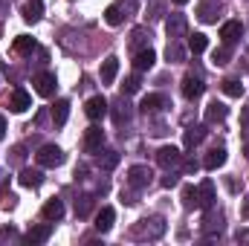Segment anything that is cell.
<instances>
[{"label":"cell","instance_id":"6da1fadb","mask_svg":"<svg viewBox=\"0 0 249 246\" xmlns=\"http://www.w3.org/2000/svg\"><path fill=\"white\" fill-rule=\"evenodd\" d=\"M162 232H165L162 217H145V220H139V223L130 229V238H133V241H157Z\"/></svg>","mask_w":249,"mask_h":246},{"label":"cell","instance_id":"7a4b0ae2","mask_svg":"<svg viewBox=\"0 0 249 246\" xmlns=\"http://www.w3.org/2000/svg\"><path fill=\"white\" fill-rule=\"evenodd\" d=\"M35 159H38V165L41 168H58L64 162V151L58 145H44L38 154H35Z\"/></svg>","mask_w":249,"mask_h":246},{"label":"cell","instance_id":"3957f363","mask_svg":"<svg viewBox=\"0 0 249 246\" xmlns=\"http://www.w3.org/2000/svg\"><path fill=\"white\" fill-rule=\"evenodd\" d=\"M157 162L162 165V168H177L180 162H183V151L180 148H174V145H162L160 151H157Z\"/></svg>","mask_w":249,"mask_h":246},{"label":"cell","instance_id":"277c9868","mask_svg":"<svg viewBox=\"0 0 249 246\" xmlns=\"http://www.w3.org/2000/svg\"><path fill=\"white\" fill-rule=\"evenodd\" d=\"M151 177H154V171L148 165H130L127 168V185H133V188H148Z\"/></svg>","mask_w":249,"mask_h":246},{"label":"cell","instance_id":"5b68a950","mask_svg":"<svg viewBox=\"0 0 249 246\" xmlns=\"http://www.w3.org/2000/svg\"><path fill=\"white\" fill-rule=\"evenodd\" d=\"M102 142H105V130L102 127H87L84 130V151L87 154H96V151H102Z\"/></svg>","mask_w":249,"mask_h":246},{"label":"cell","instance_id":"8992f818","mask_svg":"<svg viewBox=\"0 0 249 246\" xmlns=\"http://www.w3.org/2000/svg\"><path fill=\"white\" fill-rule=\"evenodd\" d=\"M9 107H12L15 113H23V110H29V107H32V99H29V93H26L23 87H15V90H12V96H9Z\"/></svg>","mask_w":249,"mask_h":246},{"label":"cell","instance_id":"52a82bcc","mask_svg":"<svg viewBox=\"0 0 249 246\" xmlns=\"http://www.w3.org/2000/svg\"><path fill=\"white\" fill-rule=\"evenodd\" d=\"M84 113H87V119L99 122L102 116H107V102H105L102 96H93V99H87V105H84Z\"/></svg>","mask_w":249,"mask_h":246},{"label":"cell","instance_id":"ba28073f","mask_svg":"<svg viewBox=\"0 0 249 246\" xmlns=\"http://www.w3.org/2000/svg\"><path fill=\"white\" fill-rule=\"evenodd\" d=\"M35 93H38V96H44V99L55 96V75H50V72L35 75Z\"/></svg>","mask_w":249,"mask_h":246},{"label":"cell","instance_id":"9c48e42d","mask_svg":"<svg viewBox=\"0 0 249 246\" xmlns=\"http://www.w3.org/2000/svg\"><path fill=\"white\" fill-rule=\"evenodd\" d=\"M162 107H168V99L165 96H160V93H151V96H145L142 99V105H139V110L148 116V113H160Z\"/></svg>","mask_w":249,"mask_h":246},{"label":"cell","instance_id":"30bf717a","mask_svg":"<svg viewBox=\"0 0 249 246\" xmlns=\"http://www.w3.org/2000/svg\"><path fill=\"white\" fill-rule=\"evenodd\" d=\"M226 165V148H212L209 154H206V159H203V168L206 171H217V168H223Z\"/></svg>","mask_w":249,"mask_h":246},{"label":"cell","instance_id":"8fae6325","mask_svg":"<svg viewBox=\"0 0 249 246\" xmlns=\"http://www.w3.org/2000/svg\"><path fill=\"white\" fill-rule=\"evenodd\" d=\"M203 90H206V87H203V81H200L197 75H186V78H183V96H186L188 102L200 99V96H203Z\"/></svg>","mask_w":249,"mask_h":246},{"label":"cell","instance_id":"7c38bea8","mask_svg":"<svg viewBox=\"0 0 249 246\" xmlns=\"http://www.w3.org/2000/svg\"><path fill=\"white\" fill-rule=\"evenodd\" d=\"M241 35H244V26H241V20H226V23L220 26V38H223V44H235Z\"/></svg>","mask_w":249,"mask_h":246},{"label":"cell","instance_id":"4fadbf2b","mask_svg":"<svg viewBox=\"0 0 249 246\" xmlns=\"http://www.w3.org/2000/svg\"><path fill=\"white\" fill-rule=\"evenodd\" d=\"M217 12H220V3H217V0H203L200 9H197V18H200L203 23H214V20H217Z\"/></svg>","mask_w":249,"mask_h":246},{"label":"cell","instance_id":"5bb4252c","mask_svg":"<svg viewBox=\"0 0 249 246\" xmlns=\"http://www.w3.org/2000/svg\"><path fill=\"white\" fill-rule=\"evenodd\" d=\"M165 29H168V35H171V41L183 38V35H186V29H188L186 15H171V18H168V23H165Z\"/></svg>","mask_w":249,"mask_h":246},{"label":"cell","instance_id":"9a60e30c","mask_svg":"<svg viewBox=\"0 0 249 246\" xmlns=\"http://www.w3.org/2000/svg\"><path fill=\"white\" fill-rule=\"evenodd\" d=\"M113 217H116V214H113V209H110V206H105V209L96 214V229H99L102 235H105V232H110V229H113Z\"/></svg>","mask_w":249,"mask_h":246},{"label":"cell","instance_id":"2e32d148","mask_svg":"<svg viewBox=\"0 0 249 246\" xmlns=\"http://www.w3.org/2000/svg\"><path fill=\"white\" fill-rule=\"evenodd\" d=\"M206 124H191V127H186V148H194V145H200L203 139H206Z\"/></svg>","mask_w":249,"mask_h":246},{"label":"cell","instance_id":"e0dca14e","mask_svg":"<svg viewBox=\"0 0 249 246\" xmlns=\"http://www.w3.org/2000/svg\"><path fill=\"white\" fill-rule=\"evenodd\" d=\"M226 113H229V107H226V105H220V102H212V105L206 107V122H209V124L223 122V119H226Z\"/></svg>","mask_w":249,"mask_h":246},{"label":"cell","instance_id":"ac0fdd59","mask_svg":"<svg viewBox=\"0 0 249 246\" xmlns=\"http://www.w3.org/2000/svg\"><path fill=\"white\" fill-rule=\"evenodd\" d=\"M116 72H119V58H105L102 64V84H113V78H116Z\"/></svg>","mask_w":249,"mask_h":246},{"label":"cell","instance_id":"d6986e66","mask_svg":"<svg viewBox=\"0 0 249 246\" xmlns=\"http://www.w3.org/2000/svg\"><path fill=\"white\" fill-rule=\"evenodd\" d=\"M61 217H64V203L55 200V197L47 200L44 203V220H61Z\"/></svg>","mask_w":249,"mask_h":246},{"label":"cell","instance_id":"ffe728a7","mask_svg":"<svg viewBox=\"0 0 249 246\" xmlns=\"http://www.w3.org/2000/svg\"><path fill=\"white\" fill-rule=\"evenodd\" d=\"M50 235H53V226H50V223H41V226H32V229L26 232V241H32V244H44Z\"/></svg>","mask_w":249,"mask_h":246},{"label":"cell","instance_id":"44dd1931","mask_svg":"<svg viewBox=\"0 0 249 246\" xmlns=\"http://www.w3.org/2000/svg\"><path fill=\"white\" fill-rule=\"evenodd\" d=\"M41 15H44L41 0H29V3L23 6V20H26V23H38V20H41Z\"/></svg>","mask_w":249,"mask_h":246},{"label":"cell","instance_id":"7402d4cb","mask_svg":"<svg viewBox=\"0 0 249 246\" xmlns=\"http://www.w3.org/2000/svg\"><path fill=\"white\" fill-rule=\"evenodd\" d=\"M18 180H20V185H26V188H38V185L44 183V174L35 171V168H23Z\"/></svg>","mask_w":249,"mask_h":246},{"label":"cell","instance_id":"603a6c76","mask_svg":"<svg viewBox=\"0 0 249 246\" xmlns=\"http://www.w3.org/2000/svg\"><path fill=\"white\" fill-rule=\"evenodd\" d=\"M154 61H157V53H154V50H139L136 58H133V67H136V70H151Z\"/></svg>","mask_w":249,"mask_h":246},{"label":"cell","instance_id":"cb8c5ba5","mask_svg":"<svg viewBox=\"0 0 249 246\" xmlns=\"http://www.w3.org/2000/svg\"><path fill=\"white\" fill-rule=\"evenodd\" d=\"M197 194H200V209H212V203H214V185L206 180L197 188Z\"/></svg>","mask_w":249,"mask_h":246},{"label":"cell","instance_id":"d4e9b609","mask_svg":"<svg viewBox=\"0 0 249 246\" xmlns=\"http://www.w3.org/2000/svg\"><path fill=\"white\" fill-rule=\"evenodd\" d=\"M67 116H70V102H67V99H58L55 107H53V122L61 127V124L67 122Z\"/></svg>","mask_w":249,"mask_h":246},{"label":"cell","instance_id":"484cf974","mask_svg":"<svg viewBox=\"0 0 249 246\" xmlns=\"http://www.w3.org/2000/svg\"><path fill=\"white\" fill-rule=\"evenodd\" d=\"M12 50H15L18 55H29V53L35 50V41H32L29 35H18V38H15V44H12Z\"/></svg>","mask_w":249,"mask_h":246},{"label":"cell","instance_id":"4316f807","mask_svg":"<svg viewBox=\"0 0 249 246\" xmlns=\"http://www.w3.org/2000/svg\"><path fill=\"white\" fill-rule=\"evenodd\" d=\"M206 47H209V38H206L203 32H194V35H188V50H191L194 55L206 53Z\"/></svg>","mask_w":249,"mask_h":246},{"label":"cell","instance_id":"83f0119b","mask_svg":"<svg viewBox=\"0 0 249 246\" xmlns=\"http://www.w3.org/2000/svg\"><path fill=\"white\" fill-rule=\"evenodd\" d=\"M220 90H223L226 96H232V99H241V96H244V84H241L238 78H226V81L220 84Z\"/></svg>","mask_w":249,"mask_h":246},{"label":"cell","instance_id":"f1b7e54d","mask_svg":"<svg viewBox=\"0 0 249 246\" xmlns=\"http://www.w3.org/2000/svg\"><path fill=\"white\" fill-rule=\"evenodd\" d=\"M105 20L110 23V26H119L124 20V15H122V3H113V6H107V12H105Z\"/></svg>","mask_w":249,"mask_h":246},{"label":"cell","instance_id":"f546056e","mask_svg":"<svg viewBox=\"0 0 249 246\" xmlns=\"http://www.w3.org/2000/svg\"><path fill=\"white\" fill-rule=\"evenodd\" d=\"M183 206L186 209H200V194H197L194 185H186L183 188Z\"/></svg>","mask_w":249,"mask_h":246},{"label":"cell","instance_id":"4dcf8cb0","mask_svg":"<svg viewBox=\"0 0 249 246\" xmlns=\"http://www.w3.org/2000/svg\"><path fill=\"white\" fill-rule=\"evenodd\" d=\"M214 229H217V232L223 229V214H220V211H217V214H209L206 223H203V232H206V235H212Z\"/></svg>","mask_w":249,"mask_h":246},{"label":"cell","instance_id":"1f68e13d","mask_svg":"<svg viewBox=\"0 0 249 246\" xmlns=\"http://www.w3.org/2000/svg\"><path fill=\"white\" fill-rule=\"evenodd\" d=\"M165 55H168V61H171V64H180V61H183V47H180L177 41H171V44H168V50H165Z\"/></svg>","mask_w":249,"mask_h":246},{"label":"cell","instance_id":"d6a6232c","mask_svg":"<svg viewBox=\"0 0 249 246\" xmlns=\"http://www.w3.org/2000/svg\"><path fill=\"white\" fill-rule=\"evenodd\" d=\"M229 58H232V53H229V44H226V47H220V50H214V55H212V61L217 64V67L229 64Z\"/></svg>","mask_w":249,"mask_h":246},{"label":"cell","instance_id":"836d02e7","mask_svg":"<svg viewBox=\"0 0 249 246\" xmlns=\"http://www.w3.org/2000/svg\"><path fill=\"white\" fill-rule=\"evenodd\" d=\"M96 162H99L102 168H113V165L119 162V154H116V151H105V157H99Z\"/></svg>","mask_w":249,"mask_h":246},{"label":"cell","instance_id":"e575fe53","mask_svg":"<svg viewBox=\"0 0 249 246\" xmlns=\"http://www.w3.org/2000/svg\"><path fill=\"white\" fill-rule=\"evenodd\" d=\"M139 84H142V81H139V75H130V78L124 81V93H127V96H130V93H136V90H139Z\"/></svg>","mask_w":249,"mask_h":246},{"label":"cell","instance_id":"d590c367","mask_svg":"<svg viewBox=\"0 0 249 246\" xmlns=\"http://www.w3.org/2000/svg\"><path fill=\"white\" fill-rule=\"evenodd\" d=\"M116 107H119V110H116V122H119V124L127 122V110H124L127 105H124V99H119V102H116Z\"/></svg>","mask_w":249,"mask_h":246},{"label":"cell","instance_id":"8d00e7d4","mask_svg":"<svg viewBox=\"0 0 249 246\" xmlns=\"http://www.w3.org/2000/svg\"><path fill=\"white\" fill-rule=\"evenodd\" d=\"M87 211H90V197H84L81 206H78V214H87Z\"/></svg>","mask_w":249,"mask_h":246},{"label":"cell","instance_id":"74e56055","mask_svg":"<svg viewBox=\"0 0 249 246\" xmlns=\"http://www.w3.org/2000/svg\"><path fill=\"white\" fill-rule=\"evenodd\" d=\"M162 185H165V188H171V185H177V177H174V174H168V177H162Z\"/></svg>","mask_w":249,"mask_h":246},{"label":"cell","instance_id":"f35d334b","mask_svg":"<svg viewBox=\"0 0 249 246\" xmlns=\"http://www.w3.org/2000/svg\"><path fill=\"white\" fill-rule=\"evenodd\" d=\"M244 217H249V197L244 200Z\"/></svg>","mask_w":249,"mask_h":246},{"label":"cell","instance_id":"ab89813d","mask_svg":"<svg viewBox=\"0 0 249 246\" xmlns=\"http://www.w3.org/2000/svg\"><path fill=\"white\" fill-rule=\"evenodd\" d=\"M3 133H6V122H3V116H0V139H3Z\"/></svg>","mask_w":249,"mask_h":246},{"label":"cell","instance_id":"60d3db41","mask_svg":"<svg viewBox=\"0 0 249 246\" xmlns=\"http://www.w3.org/2000/svg\"><path fill=\"white\" fill-rule=\"evenodd\" d=\"M174 3H177V6H183V3H188V0H174Z\"/></svg>","mask_w":249,"mask_h":246},{"label":"cell","instance_id":"b9f144b4","mask_svg":"<svg viewBox=\"0 0 249 246\" xmlns=\"http://www.w3.org/2000/svg\"><path fill=\"white\" fill-rule=\"evenodd\" d=\"M247 157H249V145H247Z\"/></svg>","mask_w":249,"mask_h":246}]
</instances>
